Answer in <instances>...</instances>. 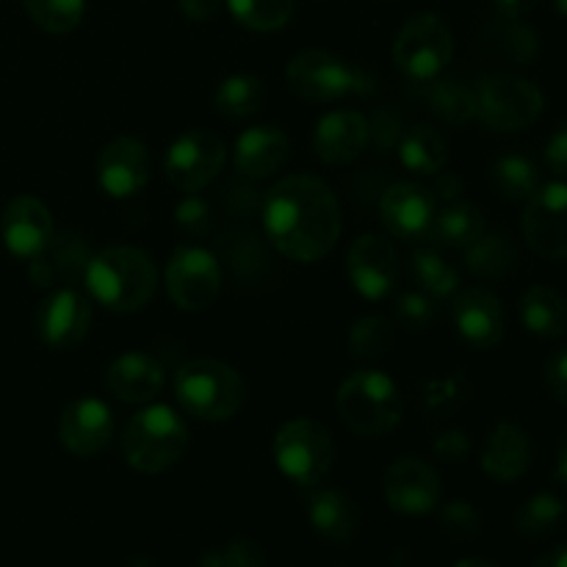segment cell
Listing matches in <instances>:
<instances>
[{
    "label": "cell",
    "instance_id": "1",
    "mask_svg": "<svg viewBox=\"0 0 567 567\" xmlns=\"http://www.w3.org/2000/svg\"><path fill=\"white\" fill-rule=\"evenodd\" d=\"M341 225L336 192L308 172L277 181L264 199L266 238L293 264L327 258L341 238Z\"/></svg>",
    "mask_w": 567,
    "mask_h": 567
},
{
    "label": "cell",
    "instance_id": "2",
    "mask_svg": "<svg viewBox=\"0 0 567 567\" xmlns=\"http://www.w3.org/2000/svg\"><path fill=\"white\" fill-rule=\"evenodd\" d=\"M83 282L111 313H138L158 291V269L144 249L120 244L89 258Z\"/></svg>",
    "mask_w": 567,
    "mask_h": 567
},
{
    "label": "cell",
    "instance_id": "3",
    "mask_svg": "<svg viewBox=\"0 0 567 567\" xmlns=\"http://www.w3.org/2000/svg\"><path fill=\"white\" fill-rule=\"evenodd\" d=\"M336 410L360 437H385L402 421L404 402L396 382L380 369H360L341 382Z\"/></svg>",
    "mask_w": 567,
    "mask_h": 567
},
{
    "label": "cell",
    "instance_id": "4",
    "mask_svg": "<svg viewBox=\"0 0 567 567\" xmlns=\"http://www.w3.org/2000/svg\"><path fill=\"white\" fill-rule=\"evenodd\" d=\"M188 449V424L169 404L138 410L125 426L122 452L138 474H164Z\"/></svg>",
    "mask_w": 567,
    "mask_h": 567
},
{
    "label": "cell",
    "instance_id": "5",
    "mask_svg": "<svg viewBox=\"0 0 567 567\" xmlns=\"http://www.w3.org/2000/svg\"><path fill=\"white\" fill-rule=\"evenodd\" d=\"M177 404L199 421H230L247 402L244 377L221 360H192L175 374Z\"/></svg>",
    "mask_w": 567,
    "mask_h": 567
},
{
    "label": "cell",
    "instance_id": "6",
    "mask_svg": "<svg viewBox=\"0 0 567 567\" xmlns=\"http://www.w3.org/2000/svg\"><path fill=\"white\" fill-rule=\"evenodd\" d=\"M454 55V37L441 14H415L393 39V64L408 81L430 83L441 78Z\"/></svg>",
    "mask_w": 567,
    "mask_h": 567
},
{
    "label": "cell",
    "instance_id": "7",
    "mask_svg": "<svg viewBox=\"0 0 567 567\" xmlns=\"http://www.w3.org/2000/svg\"><path fill=\"white\" fill-rule=\"evenodd\" d=\"M275 463L299 487H316L336 463L332 435L310 419H291L275 435Z\"/></svg>",
    "mask_w": 567,
    "mask_h": 567
},
{
    "label": "cell",
    "instance_id": "8",
    "mask_svg": "<svg viewBox=\"0 0 567 567\" xmlns=\"http://www.w3.org/2000/svg\"><path fill=\"white\" fill-rule=\"evenodd\" d=\"M543 92L520 75H491L476 86V116L496 133H518L543 114Z\"/></svg>",
    "mask_w": 567,
    "mask_h": 567
},
{
    "label": "cell",
    "instance_id": "9",
    "mask_svg": "<svg viewBox=\"0 0 567 567\" xmlns=\"http://www.w3.org/2000/svg\"><path fill=\"white\" fill-rule=\"evenodd\" d=\"M227 147L219 133L208 127H192L169 144L164 158L166 181L183 194H197L221 175Z\"/></svg>",
    "mask_w": 567,
    "mask_h": 567
},
{
    "label": "cell",
    "instance_id": "10",
    "mask_svg": "<svg viewBox=\"0 0 567 567\" xmlns=\"http://www.w3.org/2000/svg\"><path fill=\"white\" fill-rule=\"evenodd\" d=\"M166 293L186 313H203L219 299L221 269L219 260L203 247L183 244L166 264Z\"/></svg>",
    "mask_w": 567,
    "mask_h": 567
},
{
    "label": "cell",
    "instance_id": "11",
    "mask_svg": "<svg viewBox=\"0 0 567 567\" xmlns=\"http://www.w3.org/2000/svg\"><path fill=\"white\" fill-rule=\"evenodd\" d=\"M286 83L299 100L338 103L358 89V72L327 50H302L286 66Z\"/></svg>",
    "mask_w": 567,
    "mask_h": 567
},
{
    "label": "cell",
    "instance_id": "12",
    "mask_svg": "<svg viewBox=\"0 0 567 567\" xmlns=\"http://www.w3.org/2000/svg\"><path fill=\"white\" fill-rule=\"evenodd\" d=\"M520 233L540 258L567 260V183H546L526 199Z\"/></svg>",
    "mask_w": 567,
    "mask_h": 567
},
{
    "label": "cell",
    "instance_id": "13",
    "mask_svg": "<svg viewBox=\"0 0 567 567\" xmlns=\"http://www.w3.org/2000/svg\"><path fill=\"white\" fill-rule=\"evenodd\" d=\"M349 282L360 297L380 302L399 286V255L385 236L363 233L352 241L347 255Z\"/></svg>",
    "mask_w": 567,
    "mask_h": 567
},
{
    "label": "cell",
    "instance_id": "14",
    "mask_svg": "<svg viewBox=\"0 0 567 567\" xmlns=\"http://www.w3.org/2000/svg\"><path fill=\"white\" fill-rule=\"evenodd\" d=\"M380 219L393 238L430 241L437 219V199L421 183H393L380 199Z\"/></svg>",
    "mask_w": 567,
    "mask_h": 567
},
{
    "label": "cell",
    "instance_id": "15",
    "mask_svg": "<svg viewBox=\"0 0 567 567\" xmlns=\"http://www.w3.org/2000/svg\"><path fill=\"white\" fill-rule=\"evenodd\" d=\"M452 321L457 336L474 349H493L502 343L507 332V313L504 305L491 288L471 286L454 293Z\"/></svg>",
    "mask_w": 567,
    "mask_h": 567
},
{
    "label": "cell",
    "instance_id": "16",
    "mask_svg": "<svg viewBox=\"0 0 567 567\" xmlns=\"http://www.w3.org/2000/svg\"><path fill=\"white\" fill-rule=\"evenodd\" d=\"M441 476L426 460L399 457L382 480L388 507L402 515H426L441 502Z\"/></svg>",
    "mask_w": 567,
    "mask_h": 567
},
{
    "label": "cell",
    "instance_id": "17",
    "mask_svg": "<svg viewBox=\"0 0 567 567\" xmlns=\"http://www.w3.org/2000/svg\"><path fill=\"white\" fill-rule=\"evenodd\" d=\"M114 435L111 408L97 396H81L64 408L59 419V441L72 457H97Z\"/></svg>",
    "mask_w": 567,
    "mask_h": 567
},
{
    "label": "cell",
    "instance_id": "18",
    "mask_svg": "<svg viewBox=\"0 0 567 567\" xmlns=\"http://www.w3.org/2000/svg\"><path fill=\"white\" fill-rule=\"evenodd\" d=\"M0 238L14 258H39L53 241V216H50L48 205L31 194L9 199L0 214Z\"/></svg>",
    "mask_w": 567,
    "mask_h": 567
},
{
    "label": "cell",
    "instance_id": "19",
    "mask_svg": "<svg viewBox=\"0 0 567 567\" xmlns=\"http://www.w3.org/2000/svg\"><path fill=\"white\" fill-rule=\"evenodd\" d=\"M150 181V153L142 138L116 136L100 150L97 183L109 197H136Z\"/></svg>",
    "mask_w": 567,
    "mask_h": 567
},
{
    "label": "cell",
    "instance_id": "20",
    "mask_svg": "<svg viewBox=\"0 0 567 567\" xmlns=\"http://www.w3.org/2000/svg\"><path fill=\"white\" fill-rule=\"evenodd\" d=\"M92 327V302L75 288L50 293L37 310V332L50 349H75Z\"/></svg>",
    "mask_w": 567,
    "mask_h": 567
},
{
    "label": "cell",
    "instance_id": "21",
    "mask_svg": "<svg viewBox=\"0 0 567 567\" xmlns=\"http://www.w3.org/2000/svg\"><path fill=\"white\" fill-rule=\"evenodd\" d=\"M371 138L369 120L360 111L338 109L319 120L313 131V153L321 164L343 166L365 153Z\"/></svg>",
    "mask_w": 567,
    "mask_h": 567
},
{
    "label": "cell",
    "instance_id": "22",
    "mask_svg": "<svg viewBox=\"0 0 567 567\" xmlns=\"http://www.w3.org/2000/svg\"><path fill=\"white\" fill-rule=\"evenodd\" d=\"M291 155V138L277 125H252L236 138L233 164L247 181H266L286 166Z\"/></svg>",
    "mask_w": 567,
    "mask_h": 567
},
{
    "label": "cell",
    "instance_id": "23",
    "mask_svg": "<svg viewBox=\"0 0 567 567\" xmlns=\"http://www.w3.org/2000/svg\"><path fill=\"white\" fill-rule=\"evenodd\" d=\"M105 391L125 404H147L164 391L166 371L155 358L142 352L120 354L105 369Z\"/></svg>",
    "mask_w": 567,
    "mask_h": 567
},
{
    "label": "cell",
    "instance_id": "24",
    "mask_svg": "<svg viewBox=\"0 0 567 567\" xmlns=\"http://www.w3.org/2000/svg\"><path fill=\"white\" fill-rule=\"evenodd\" d=\"M532 465V441L524 426L502 421L482 449V471L496 482H518Z\"/></svg>",
    "mask_w": 567,
    "mask_h": 567
},
{
    "label": "cell",
    "instance_id": "25",
    "mask_svg": "<svg viewBox=\"0 0 567 567\" xmlns=\"http://www.w3.org/2000/svg\"><path fill=\"white\" fill-rule=\"evenodd\" d=\"M308 518L310 526H313L324 540L336 543V546L352 543L360 529L358 504L352 502V496L338 491V487H324V491H316L313 496H310Z\"/></svg>",
    "mask_w": 567,
    "mask_h": 567
},
{
    "label": "cell",
    "instance_id": "26",
    "mask_svg": "<svg viewBox=\"0 0 567 567\" xmlns=\"http://www.w3.org/2000/svg\"><path fill=\"white\" fill-rule=\"evenodd\" d=\"M520 321L526 330L537 338H563L567 336V299L563 291L554 286H537L526 288L520 297Z\"/></svg>",
    "mask_w": 567,
    "mask_h": 567
},
{
    "label": "cell",
    "instance_id": "27",
    "mask_svg": "<svg viewBox=\"0 0 567 567\" xmlns=\"http://www.w3.org/2000/svg\"><path fill=\"white\" fill-rule=\"evenodd\" d=\"M399 158H402L404 169L413 175L435 177L449 164V144L437 127L421 122V125L408 127V133L402 136Z\"/></svg>",
    "mask_w": 567,
    "mask_h": 567
},
{
    "label": "cell",
    "instance_id": "28",
    "mask_svg": "<svg viewBox=\"0 0 567 567\" xmlns=\"http://www.w3.org/2000/svg\"><path fill=\"white\" fill-rule=\"evenodd\" d=\"M465 266L480 280H502L513 275L518 266V247L507 233H482L468 249H465Z\"/></svg>",
    "mask_w": 567,
    "mask_h": 567
},
{
    "label": "cell",
    "instance_id": "29",
    "mask_svg": "<svg viewBox=\"0 0 567 567\" xmlns=\"http://www.w3.org/2000/svg\"><path fill=\"white\" fill-rule=\"evenodd\" d=\"M89 264L86 244L78 241L75 236H64L61 241H50L39 258L31 260V280L37 286H53L55 280H75L83 277Z\"/></svg>",
    "mask_w": 567,
    "mask_h": 567
},
{
    "label": "cell",
    "instance_id": "30",
    "mask_svg": "<svg viewBox=\"0 0 567 567\" xmlns=\"http://www.w3.org/2000/svg\"><path fill=\"white\" fill-rule=\"evenodd\" d=\"M482 233H485V214L474 203L454 199L446 208L437 210L435 227H432V241L452 249H468Z\"/></svg>",
    "mask_w": 567,
    "mask_h": 567
},
{
    "label": "cell",
    "instance_id": "31",
    "mask_svg": "<svg viewBox=\"0 0 567 567\" xmlns=\"http://www.w3.org/2000/svg\"><path fill=\"white\" fill-rule=\"evenodd\" d=\"M491 183L504 199H513V203H520V199H529L540 183V166L535 164V158L526 153H504L498 155L496 164L491 169Z\"/></svg>",
    "mask_w": 567,
    "mask_h": 567
},
{
    "label": "cell",
    "instance_id": "32",
    "mask_svg": "<svg viewBox=\"0 0 567 567\" xmlns=\"http://www.w3.org/2000/svg\"><path fill=\"white\" fill-rule=\"evenodd\" d=\"M426 105L446 125H468L476 116V92L454 78H435L426 89Z\"/></svg>",
    "mask_w": 567,
    "mask_h": 567
},
{
    "label": "cell",
    "instance_id": "33",
    "mask_svg": "<svg viewBox=\"0 0 567 567\" xmlns=\"http://www.w3.org/2000/svg\"><path fill=\"white\" fill-rule=\"evenodd\" d=\"M266 100V86L260 78L238 72V75L225 78L219 89L214 92V109L219 111L225 120H247V116L258 114L260 105Z\"/></svg>",
    "mask_w": 567,
    "mask_h": 567
},
{
    "label": "cell",
    "instance_id": "34",
    "mask_svg": "<svg viewBox=\"0 0 567 567\" xmlns=\"http://www.w3.org/2000/svg\"><path fill=\"white\" fill-rule=\"evenodd\" d=\"M410 275L419 282L421 291L437 302V299H452L460 291V271L449 264L446 258H441L432 249H419L410 258Z\"/></svg>",
    "mask_w": 567,
    "mask_h": 567
},
{
    "label": "cell",
    "instance_id": "35",
    "mask_svg": "<svg viewBox=\"0 0 567 567\" xmlns=\"http://www.w3.org/2000/svg\"><path fill=\"white\" fill-rule=\"evenodd\" d=\"M233 20L258 33L280 31L291 22L297 0H227Z\"/></svg>",
    "mask_w": 567,
    "mask_h": 567
},
{
    "label": "cell",
    "instance_id": "36",
    "mask_svg": "<svg viewBox=\"0 0 567 567\" xmlns=\"http://www.w3.org/2000/svg\"><path fill=\"white\" fill-rule=\"evenodd\" d=\"M565 502L554 493H537L529 502L520 504V509L515 513V532L520 537H529V540H540L548 537L551 532H557V526L565 520Z\"/></svg>",
    "mask_w": 567,
    "mask_h": 567
},
{
    "label": "cell",
    "instance_id": "37",
    "mask_svg": "<svg viewBox=\"0 0 567 567\" xmlns=\"http://www.w3.org/2000/svg\"><path fill=\"white\" fill-rule=\"evenodd\" d=\"M22 6L42 31L55 37L75 31L86 14V0H22Z\"/></svg>",
    "mask_w": 567,
    "mask_h": 567
},
{
    "label": "cell",
    "instance_id": "38",
    "mask_svg": "<svg viewBox=\"0 0 567 567\" xmlns=\"http://www.w3.org/2000/svg\"><path fill=\"white\" fill-rule=\"evenodd\" d=\"M393 349V324L385 316H363L349 330V354L358 360L382 358Z\"/></svg>",
    "mask_w": 567,
    "mask_h": 567
},
{
    "label": "cell",
    "instance_id": "39",
    "mask_svg": "<svg viewBox=\"0 0 567 567\" xmlns=\"http://www.w3.org/2000/svg\"><path fill=\"white\" fill-rule=\"evenodd\" d=\"M441 529L446 532V537H452V540H474L482 532V518L471 502H449L446 507L441 509Z\"/></svg>",
    "mask_w": 567,
    "mask_h": 567
},
{
    "label": "cell",
    "instance_id": "40",
    "mask_svg": "<svg viewBox=\"0 0 567 567\" xmlns=\"http://www.w3.org/2000/svg\"><path fill=\"white\" fill-rule=\"evenodd\" d=\"M507 20L509 22L504 25V31L498 33L502 50L515 61V64H532V61L537 59V53H540V39H537V33L532 31L529 25H524V22L513 20V17H507Z\"/></svg>",
    "mask_w": 567,
    "mask_h": 567
},
{
    "label": "cell",
    "instance_id": "41",
    "mask_svg": "<svg viewBox=\"0 0 567 567\" xmlns=\"http://www.w3.org/2000/svg\"><path fill=\"white\" fill-rule=\"evenodd\" d=\"M435 319V305L426 293H402L396 299V321L408 330H426Z\"/></svg>",
    "mask_w": 567,
    "mask_h": 567
},
{
    "label": "cell",
    "instance_id": "42",
    "mask_svg": "<svg viewBox=\"0 0 567 567\" xmlns=\"http://www.w3.org/2000/svg\"><path fill=\"white\" fill-rule=\"evenodd\" d=\"M465 399V388H463V377H449V380L435 382L432 388H426V410L432 413H443V402H449V410H454L457 404H463Z\"/></svg>",
    "mask_w": 567,
    "mask_h": 567
},
{
    "label": "cell",
    "instance_id": "43",
    "mask_svg": "<svg viewBox=\"0 0 567 567\" xmlns=\"http://www.w3.org/2000/svg\"><path fill=\"white\" fill-rule=\"evenodd\" d=\"M543 377H546L548 393L554 396V402L567 408V349H557V352L546 360Z\"/></svg>",
    "mask_w": 567,
    "mask_h": 567
},
{
    "label": "cell",
    "instance_id": "44",
    "mask_svg": "<svg viewBox=\"0 0 567 567\" xmlns=\"http://www.w3.org/2000/svg\"><path fill=\"white\" fill-rule=\"evenodd\" d=\"M432 452L443 460V463H463L471 454V437L463 430H449L435 437Z\"/></svg>",
    "mask_w": 567,
    "mask_h": 567
},
{
    "label": "cell",
    "instance_id": "45",
    "mask_svg": "<svg viewBox=\"0 0 567 567\" xmlns=\"http://www.w3.org/2000/svg\"><path fill=\"white\" fill-rule=\"evenodd\" d=\"M177 225H181L183 233H188V236H203L210 225L208 208H205L203 199L188 197L186 203L177 208Z\"/></svg>",
    "mask_w": 567,
    "mask_h": 567
},
{
    "label": "cell",
    "instance_id": "46",
    "mask_svg": "<svg viewBox=\"0 0 567 567\" xmlns=\"http://www.w3.org/2000/svg\"><path fill=\"white\" fill-rule=\"evenodd\" d=\"M225 559L230 567H264V551L255 540L249 537H238L230 546L225 548Z\"/></svg>",
    "mask_w": 567,
    "mask_h": 567
},
{
    "label": "cell",
    "instance_id": "47",
    "mask_svg": "<svg viewBox=\"0 0 567 567\" xmlns=\"http://www.w3.org/2000/svg\"><path fill=\"white\" fill-rule=\"evenodd\" d=\"M546 164L554 175L567 177V122L551 133L546 144Z\"/></svg>",
    "mask_w": 567,
    "mask_h": 567
},
{
    "label": "cell",
    "instance_id": "48",
    "mask_svg": "<svg viewBox=\"0 0 567 567\" xmlns=\"http://www.w3.org/2000/svg\"><path fill=\"white\" fill-rule=\"evenodd\" d=\"M221 9V0H181V11L192 22H210Z\"/></svg>",
    "mask_w": 567,
    "mask_h": 567
},
{
    "label": "cell",
    "instance_id": "49",
    "mask_svg": "<svg viewBox=\"0 0 567 567\" xmlns=\"http://www.w3.org/2000/svg\"><path fill=\"white\" fill-rule=\"evenodd\" d=\"M437 183L435 188H432V194H435V199H449V203H454V199L463 194V181H460L457 175H452V172H441V175H435Z\"/></svg>",
    "mask_w": 567,
    "mask_h": 567
},
{
    "label": "cell",
    "instance_id": "50",
    "mask_svg": "<svg viewBox=\"0 0 567 567\" xmlns=\"http://www.w3.org/2000/svg\"><path fill=\"white\" fill-rule=\"evenodd\" d=\"M496 3V9L502 11L504 17H513V20H518V17H524L526 11L535 9L540 0H493Z\"/></svg>",
    "mask_w": 567,
    "mask_h": 567
},
{
    "label": "cell",
    "instance_id": "51",
    "mask_svg": "<svg viewBox=\"0 0 567 567\" xmlns=\"http://www.w3.org/2000/svg\"><path fill=\"white\" fill-rule=\"evenodd\" d=\"M535 567H567V543L565 546H557L551 548V551L543 554V557L535 563Z\"/></svg>",
    "mask_w": 567,
    "mask_h": 567
},
{
    "label": "cell",
    "instance_id": "52",
    "mask_svg": "<svg viewBox=\"0 0 567 567\" xmlns=\"http://www.w3.org/2000/svg\"><path fill=\"white\" fill-rule=\"evenodd\" d=\"M554 476H557L559 482L567 487V430L563 435V441H559V449H557V468H554Z\"/></svg>",
    "mask_w": 567,
    "mask_h": 567
},
{
    "label": "cell",
    "instance_id": "53",
    "mask_svg": "<svg viewBox=\"0 0 567 567\" xmlns=\"http://www.w3.org/2000/svg\"><path fill=\"white\" fill-rule=\"evenodd\" d=\"M197 567H230V565H227L225 554H221V551H210V554H205L203 559H199Z\"/></svg>",
    "mask_w": 567,
    "mask_h": 567
},
{
    "label": "cell",
    "instance_id": "54",
    "mask_svg": "<svg viewBox=\"0 0 567 567\" xmlns=\"http://www.w3.org/2000/svg\"><path fill=\"white\" fill-rule=\"evenodd\" d=\"M454 567H498V565L487 563V559H480V557H471V559H463V563H457Z\"/></svg>",
    "mask_w": 567,
    "mask_h": 567
},
{
    "label": "cell",
    "instance_id": "55",
    "mask_svg": "<svg viewBox=\"0 0 567 567\" xmlns=\"http://www.w3.org/2000/svg\"><path fill=\"white\" fill-rule=\"evenodd\" d=\"M554 11H557L559 17H567V0H554Z\"/></svg>",
    "mask_w": 567,
    "mask_h": 567
}]
</instances>
